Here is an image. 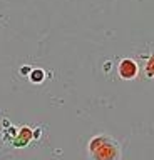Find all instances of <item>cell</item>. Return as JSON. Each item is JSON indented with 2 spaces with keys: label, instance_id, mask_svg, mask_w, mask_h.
<instances>
[{
  "label": "cell",
  "instance_id": "obj_1",
  "mask_svg": "<svg viewBox=\"0 0 154 160\" xmlns=\"http://www.w3.org/2000/svg\"><path fill=\"white\" fill-rule=\"evenodd\" d=\"M91 160H121V145L109 135H95L89 142Z\"/></svg>",
  "mask_w": 154,
  "mask_h": 160
},
{
  "label": "cell",
  "instance_id": "obj_2",
  "mask_svg": "<svg viewBox=\"0 0 154 160\" xmlns=\"http://www.w3.org/2000/svg\"><path fill=\"white\" fill-rule=\"evenodd\" d=\"M137 70H139V68H137V63L134 62V60H131V59L121 60V63H119V67H117L119 77L124 78V80L134 78L137 75Z\"/></svg>",
  "mask_w": 154,
  "mask_h": 160
},
{
  "label": "cell",
  "instance_id": "obj_3",
  "mask_svg": "<svg viewBox=\"0 0 154 160\" xmlns=\"http://www.w3.org/2000/svg\"><path fill=\"white\" fill-rule=\"evenodd\" d=\"M30 139H32V130H30L29 127H22L20 133L17 135V139H15L12 143L15 147H25L27 143L30 142Z\"/></svg>",
  "mask_w": 154,
  "mask_h": 160
},
{
  "label": "cell",
  "instance_id": "obj_4",
  "mask_svg": "<svg viewBox=\"0 0 154 160\" xmlns=\"http://www.w3.org/2000/svg\"><path fill=\"white\" fill-rule=\"evenodd\" d=\"M30 80L35 82V83L42 82V80H44V72H42V70H34L32 74H30Z\"/></svg>",
  "mask_w": 154,
  "mask_h": 160
},
{
  "label": "cell",
  "instance_id": "obj_5",
  "mask_svg": "<svg viewBox=\"0 0 154 160\" xmlns=\"http://www.w3.org/2000/svg\"><path fill=\"white\" fill-rule=\"evenodd\" d=\"M146 72H148L149 77H154V55L151 57V59H149L148 67H146Z\"/></svg>",
  "mask_w": 154,
  "mask_h": 160
}]
</instances>
